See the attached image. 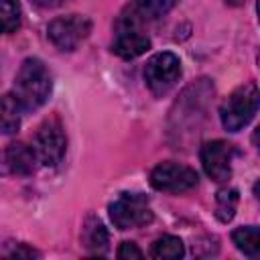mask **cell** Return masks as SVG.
I'll return each instance as SVG.
<instances>
[{
  "mask_svg": "<svg viewBox=\"0 0 260 260\" xmlns=\"http://www.w3.org/2000/svg\"><path fill=\"white\" fill-rule=\"evenodd\" d=\"M20 26V4L16 0H0V35L14 32Z\"/></svg>",
  "mask_w": 260,
  "mask_h": 260,
  "instance_id": "obj_16",
  "label": "cell"
},
{
  "mask_svg": "<svg viewBox=\"0 0 260 260\" xmlns=\"http://www.w3.org/2000/svg\"><path fill=\"white\" fill-rule=\"evenodd\" d=\"M225 2H228V4H232V6H242L246 0H225Z\"/></svg>",
  "mask_w": 260,
  "mask_h": 260,
  "instance_id": "obj_21",
  "label": "cell"
},
{
  "mask_svg": "<svg viewBox=\"0 0 260 260\" xmlns=\"http://www.w3.org/2000/svg\"><path fill=\"white\" fill-rule=\"evenodd\" d=\"M65 148H67V140L61 122L57 118L45 120L39 126L32 140V150L37 154V160L43 162L45 167H57L65 154Z\"/></svg>",
  "mask_w": 260,
  "mask_h": 260,
  "instance_id": "obj_6",
  "label": "cell"
},
{
  "mask_svg": "<svg viewBox=\"0 0 260 260\" xmlns=\"http://www.w3.org/2000/svg\"><path fill=\"white\" fill-rule=\"evenodd\" d=\"M51 73L45 67V63L37 57H28L22 61L16 77H14V87L12 93L20 102L22 110H37L41 108L49 93H51Z\"/></svg>",
  "mask_w": 260,
  "mask_h": 260,
  "instance_id": "obj_1",
  "label": "cell"
},
{
  "mask_svg": "<svg viewBox=\"0 0 260 260\" xmlns=\"http://www.w3.org/2000/svg\"><path fill=\"white\" fill-rule=\"evenodd\" d=\"M232 240H234L236 248L240 252H244L246 256H250V258L260 256V230L256 225H246V228L234 230Z\"/></svg>",
  "mask_w": 260,
  "mask_h": 260,
  "instance_id": "obj_13",
  "label": "cell"
},
{
  "mask_svg": "<svg viewBox=\"0 0 260 260\" xmlns=\"http://www.w3.org/2000/svg\"><path fill=\"white\" fill-rule=\"evenodd\" d=\"M91 32V20L83 14L57 16L47 26L49 41L61 51H75Z\"/></svg>",
  "mask_w": 260,
  "mask_h": 260,
  "instance_id": "obj_5",
  "label": "cell"
},
{
  "mask_svg": "<svg viewBox=\"0 0 260 260\" xmlns=\"http://www.w3.org/2000/svg\"><path fill=\"white\" fill-rule=\"evenodd\" d=\"M116 256L120 260H138V258H142V250L134 242H122L118 252H116Z\"/></svg>",
  "mask_w": 260,
  "mask_h": 260,
  "instance_id": "obj_18",
  "label": "cell"
},
{
  "mask_svg": "<svg viewBox=\"0 0 260 260\" xmlns=\"http://www.w3.org/2000/svg\"><path fill=\"white\" fill-rule=\"evenodd\" d=\"M234 144L225 140H209L201 146V165L209 179L225 183L232 177Z\"/></svg>",
  "mask_w": 260,
  "mask_h": 260,
  "instance_id": "obj_9",
  "label": "cell"
},
{
  "mask_svg": "<svg viewBox=\"0 0 260 260\" xmlns=\"http://www.w3.org/2000/svg\"><path fill=\"white\" fill-rule=\"evenodd\" d=\"M177 0H134L132 8L142 16V18H160L165 16Z\"/></svg>",
  "mask_w": 260,
  "mask_h": 260,
  "instance_id": "obj_17",
  "label": "cell"
},
{
  "mask_svg": "<svg viewBox=\"0 0 260 260\" xmlns=\"http://www.w3.org/2000/svg\"><path fill=\"white\" fill-rule=\"evenodd\" d=\"M197 183H199V175L195 173V169H191L187 165L173 162V160L160 162L150 171V185L156 191L185 193V191H191L193 187H197Z\"/></svg>",
  "mask_w": 260,
  "mask_h": 260,
  "instance_id": "obj_8",
  "label": "cell"
},
{
  "mask_svg": "<svg viewBox=\"0 0 260 260\" xmlns=\"http://www.w3.org/2000/svg\"><path fill=\"white\" fill-rule=\"evenodd\" d=\"M110 219L118 230H134L152 221L148 197L142 193H120L110 203Z\"/></svg>",
  "mask_w": 260,
  "mask_h": 260,
  "instance_id": "obj_4",
  "label": "cell"
},
{
  "mask_svg": "<svg viewBox=\"0 0 260 260\" xmlns=\"http://www.w3.org/2000/svg\"><path fill=\"white\" fill-rule=\"evenodd\" d=\"M81 240H83V246L93 252V254H102L106 252L108 248V230L104 228V223L98 219V217H87L85 225H83V232H81Z\"/></svg>",
  "mask_w": 260,
  "mask_h": 260,
  "instance_id": "obj_12",
  "label": "cell"
},
{
  "mask_svg": "<svg viewBox=\"0 0 260 260\" xmlns=\"http://www.w3.org/2000/svg\"><path fill=\"white\" fill-rule=\"evenodd\" d=\"M183 254H185V248L177 236H162L150 248V256L156 260H177Z\"/></svg>",
  "mask_w": 260,
  "mask_h": 260,
  "instance_id": "obj_15",
  "label": "cell"
},
{
  "mask_svg": "<svg viewBox=\"0 0 260 260\" xmlns=\"http://www.w3.org/2000/svg\"><path fill=\"white\" fill-rule=\"evenodd\" d=\"M10 256H37V252L35 250H28V248H24L20 244L18 248H14V252H10Z\"/></svg>",
  "mask_w": 260,
  "mask_h": 260,
  "instance_id": "obj_20",
  "label": "cell"
},
{
  "mask_svg": "<svg viewBox=\"0 0 260 260\" xmlns=\"http://www.w3.org/2000/svg\"><path fill=\"white\" fill-rule=\"evenodd\" d=\"M148 49H150V39L142 30L140 14L134 8L120 14V18L116 22V35H114L112 51L122 59H134Z\"/></svg>",
  "mask_w": 260,
  "mask_h": 260,
  "instance_id": "obj_3",
  "label": "cell"
},
{
  "mask_svg": "<svg viewBox=\"0 0 260 260\" xmlns=\"http://www.w3.org/2000/svg\"><path fill=\"white\" fill-rule=\"evenodd\" d=\"M22 106L14 93H4L0 98V130L4 134H14L22 122Z\"/></svg>",
  "mask_w": 260,
  "mask_h": 260,
  "instance_id": "obj_11",
  "label": "cell"
},
{
  "mask_svg": "<svg viewBox=\"0 0 260 260\" xmlns=\"http://www.w3.org/2000/svg\"><path fill=\"white\" fill-rule=\"evenodd\" d=\"M258 102H260V93H258V85L254 81H248V83L240 85L219 106L221 126L230 132L242 130L256 116Z\"/></svg>",
  "mask_w": 260,
  "mask_h": 260,
  "instance_id": "obj_2",
  "label": "cell"
},
{
  "mask_svg": "<svg viewBox=\"0 0 260 260\" xmlns=\"http://www.w3.org/2000/svg\"><path fill=\"white\" fill-rule=\"evenodd\" d=\"M37 165V154L32 146L24 142L8 144L0 154V173L2 175H30Z\"/></svg>",
  "mask_w": 260,
  "mask_h": 260,
  "instance_id": "obj_10",
  "label": "cell"
},
{
  "mask_svg": "<svg viewBox=\"0 0 260 260\" xmlns=\"http://www.w3.org/2000/svg\"><path fill=\"white\" fill-rule=\"evenodd\" d=\"M181 77V61L177 55L162 51L152 55L144 65V81L154 95H165Z\"/></svg>",
  "mask_w": 260,
  "mask_h": 260,
  "instance_id": "obj_7",
  "label": "cell"
},
{
  "mask_svg": "<svg viewBox=\"0 0 260 260\" xmlns=\"http://www.w3.org/2000/svg\"><path fill=\"white\" fill-rule=\"evenodd\" d=\"M238 201H240V195L234 187L219 189L217 195H215V215H217V219L223 221V223L232 221V217L236 215Z\"/></svg>",
  "mask_w": 260,
  "mask_h": 260,
  "instance_id": "obj_14",
  "label": "cell"
},
{
  "mask_svg": "<svg viewBox=\"0 0 260 260\" xmlns=\"http://www.w3.org/2000/svg\"><path fill=\"white\" fill-rule=\"evenodd\" d=\"M35 6H41V8H57L61 4H65L67 0H30Z\"/></svg>",
  "mask_w": 260,
  "mask_h": 260,
  "instance_id": "obj_19",
  "label": "cell"
}]
</instances>
